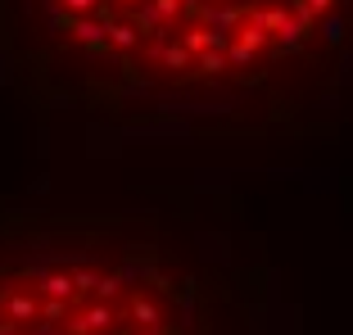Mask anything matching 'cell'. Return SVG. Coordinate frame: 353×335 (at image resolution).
<instances>
[{
	"instance_id": "1",
	"label": "cell",
	"mask_w": 353,
	"mask_h": 335,
	"mask_svg": "<svg viewBox=\"0 0 353 335\" xmlns=\"http://www.w3.org/2000/svg\"><path fill=\"white\" fill-rule=\"evenodd\" d=\"M0 86L114 132H308L353 105V0H0Z\"/></svg>"
},
{
	"instance_id": "2",
	"label": "cell",
	"mask_w": 353,
	"mask_h": 335,
	"mask_svg": "<svg viewBox=\"0 0 353 335\" xmlns=\"http://www.w3.org/2000/svg\"><path fill=\"white\" fill-rule=\"evenodd\" d=\"M0 335H268L259 272L159 209H0Z\"/></svg>"
}]
</instances>
